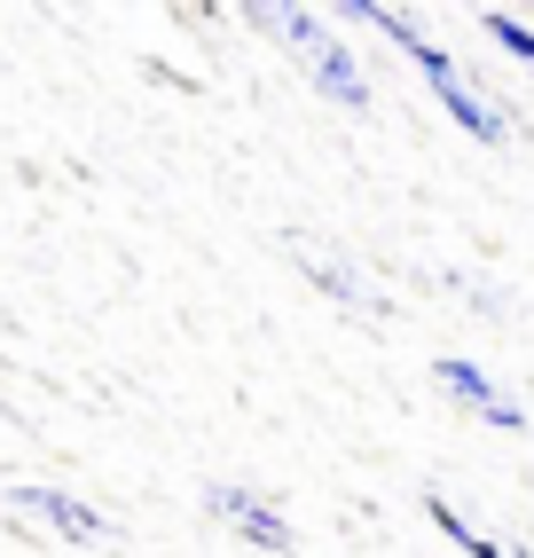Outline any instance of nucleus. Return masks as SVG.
Masks as SVG:
<instances>
[{
	"label": "nucleus",
	"mask_w": 534,
	"mask_h": 558,
	"mask_svg": "<svg viewBox=\"0 0 534 558\" xmlns=\"http://www.w3.org/2000/svg\"><path fill=\"white\" fill-rule=\"evenodd\" d=\"M338 16L386 32V40L416 63V80L433 87V102H440V110H448V119L464 126L472 142H511V110H503V95H487V87H480L472 71L440 48V40H425V24H416L409 9H386V0H338Z\"/></svg>",
	"instance_id": "1"
},
{
	"label": "nucleus",
	"mask_w": 534,
	"mask_h": 558,
	"mask_svg": "<svg viewBox=\"0 0 534 558\" xmlns=\"http://www.w3.org/2000/svg\"><path fill=\"white\" fill-rule=\"evenodd\" d=\"M252 24H259V32H276L283 56H299V71L315 80V95H323V102L354 110V119L377 102V87H369L362 56H354L347 40H338V24H330V16H315V9H252Z\"/></svg>",
	"instance_id": "2"
},
{
	"label": "nucleus",
	"mask_w": 534,
	"mask_h": 558,
	"mask_svg": "<svg viewBox=\"0 0 534 558\" xmlns=\"http://www.w3.org/2000/svg\"><path fill=\"white\" fill-rule=\"evenodd\" d=\"M433 386L464 409V417H480L487 433H526V409H519V393H503L487 378V362H472V354H433Z\"/></svg>",
	"instance_id": "3"
},
{
	"label": "nucleus",
	"mask_w": 534,
	"mask_h": 558,
	"mask_svg": "<svg viewBox=\"0 0 534 558\" xmlns=\"http://www.w3.org/2000/svg\"><path fill=\"white\" fill-rule=\"evenodd\" d=\"M205 519L236 527V535H244L252 550H267V558H291V550H299L283 504H267L259 488H244V480H213V488H205Z\"/></svg>",
	"instance_id": "4"
},
{
	"label": "nucleus",
	"mask_w": 534,
	"mask_h": 558,
	"mask_svg": "<svg viewBox=\"0 0 534 558\" xmlns=\"http://www.w3.org/2000/svg\"><path fill=\"white\" fill-rule=\"evenodd\" d=\"M9 519H32V527H48L56 543H110V519L87 496L56 488V480H24V488H9Z\"/></svg>",
	"instance_id": "5"
},
{
	"label": "nucleus",
	"mask_w": 534,
	"mask_h": 558,
	"mask_svg": "<svg viewBox=\"0 0 534 558\" xmlns=\"http://www.w3.org/2000/svg\"><path fill=\"white\" fill-rule=\"evenodd\" d=\"M425 511H433V527H440L456 550H464V558H534V550H503V543H495L480 519L464 511V504H448V496H425Z\"/></svg>",
	"instance_id": "6"
},
{
	"label": "nucleus",
	"mask_w": 534,
	"mask_h": 558,
	"mask_svg": "<svg viewBox=\"0 0 534 558\" xmlns=\"http://www.w3.org/2000/svg\"><path fill=\"white\" fill-rule=\"evenodd\" d=\"M291 259H299V268H307L323 291H330V300H347V307H362V315H377V300H369V291L354 283V268H347V259H330V252H315V244H291Z\"/></svg>",
	"instance_id": "7"
},
{
	"label": "nucleus",
	"mask_w": 534,
	"mask_h": 558,
	"mask_svg": "<svg viewBox=\"0 0 534 558\" xmlns=\"http://www.w3.org/2000/svg\"><path fill=\"white\" fill-rule=\"evenodd\" d=\"M480 32H487V40L503 48V56H519V63L534 71V24H526V16H511V9H487V16H480Z\"/></svg>",
	"instance_id": "8"
}]
</instances>
